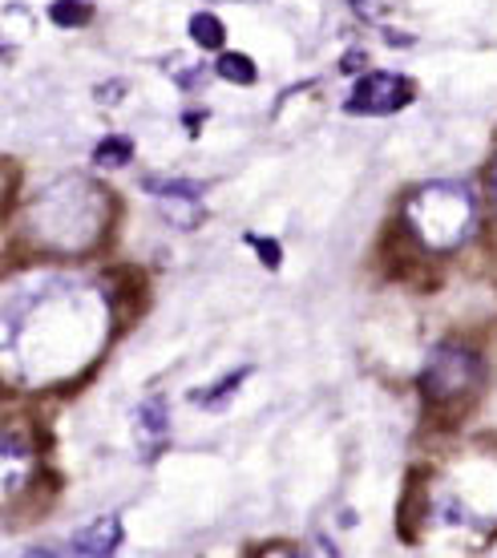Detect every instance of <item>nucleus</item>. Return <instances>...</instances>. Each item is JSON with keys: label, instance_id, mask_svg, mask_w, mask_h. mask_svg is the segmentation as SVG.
<instances>
[{"label": "nucleus", "instance_id": "11", "mask_svg": "<svg viewBox=\"0 0 497 558\" xmlns=\"http://www.w3.org/2000/svg\"><path fill=\"white\" fill-rule=\"evenodd\" d=\"M251 243H255V247H259V259L267 267H279V243L276 239H251Z\"/></svg>", "mask_w": 497, "mask_h": 558}, {"label": "nucleus", "instance_id": "2", "mask_svg": "<svg viewBox=\"0 0 497 558\" xmlns=\"http://www.w3.org/2000/svg\"><path fill=\"white\" fill-rule=\"evenodd\" d=\"M482 385V361L477 352L465 344H437L428 352L425 373H421V389L433 405H453L465 401L473 389Z\"/></svg>", "mask_w": 497, "mask_h": 558}, {"label": "nucleus", "instance_id": "9", "mask_svg": "<svg viewBox=\"0 0 497 558\" xmlns=\"http://www.w3.org/2000/svg\"><path fill=\"white\" fill-rule=\"evenodd\" d=\"M219 77L235 85H255V65L247 53H222L219 57Z\"/></svg>", "mask_w": 497, "mask_h": 558}, {"label": "nucleus", "instance_id": "7", "mask_svg": "<svg viewBox=\"0 0 497 558\" xmlns=\"http://www.w3.org/2000/svg\"><path fill=\"white\" fill-rule=\"evenodd\" d=\"M191 37L198 49H207V53H215V49H222V25H219V16H210V13H194L191 16Z\"/></svg>", "mask_w": 497, "mask_h": 558}, {"label": "nucleus", "instance_id": "13", "mask_svg": "<svg viewBox=\"0 0 497 558\" xmlns=\"http://www.w3.org/2000/svg\"><path fill=\"white\" fill-rule=\"evenodd\" d=\"M489 191H494V207H497V158H494V170H489Z\"/></svg>", "mask_w": 497, "mask_h": 558}, {"label": "nucleus", "instance_id": "5", "mask_svg": "<svg viewBox=\"0 0 497 558\" xmlns=\"http://www.w3.org/2000/svg\"><path fill=\"white\" fill-rule=\"evenodd\" d=\"M122 546V518H97L70 538V555H113Z\"/></svg>", "mask_w": 497, "mask_h": 558}, {"label": "nucleus", "instance_id": "10", "mask_svg": "<svg viewBox=\"0 0 497 558\" xmlns=\"http://www.w3.org/2000/svg\"><path fill=\"white\" fill-rule=\"evenodd\" d=\"M247 377V373H235V377H222V385L219 389H210V392H194V401H198V405H219L222 397H227V392H235L239 389V380Z\"/></svg>", "mask_w": 497, "mask_h": 558}, {"label": "nucleus", "instance_id": "1", "mask_svg": "<svg viewBox=\"0 0 497 558\" xmlns=\"http://www.w3.org/2000/svg\"><path fill=\"white\" fill-rule=\"evenodd\" d=\"M404 223L425 252H461L477 231V198L465 182H425L404 198Z\"/></svg>", "mask_w": 497, "mask_h": 558}, {"label": "nucleus", "instance_id": "12", "mask_svg": "<svg viewBox=\"0 0 497 558\" xmlns=\"http://www.w3.org/2000/svg\"><path fill=\"white\" fill-rule=\"evenodd\" d=\"M348 4H352L360 16H376V13H380V0H348Z\"/></svg>", "mask_w": 497, "mask_h": 558}, {"label": "nucleus", "instance_id": "3", "mask_svg": "<svg viewBox=\"0 0 497 558\" xmlns=\"http://www.w3.org/2000/svg\"><path fill=\"white\" fill-rule=\"evenodd\" d=\"M413 101V82L401 73H364L356 89L348 94V113H364V118H388V113L404 110Z\"/></svg>", "mask_w": 497, "mask_h": 558}, {"label": "nucleus", "instance_id": "6", "mask_svg": "<svg viewBox=\"0 0 497 558\" xmlns=\"http://www.w3.org/2000/svg\"><path fill=\"white\" fill-rule=\"evenodd\" d=\"M130 154H134V142L122 138V134H113V138L97 142L94 162H97V167H106V170H118V167H125V162H130Z\"/></svg>", "mask_w": 497, "mask_h": 558}, {"label": "nucleus", "instance_id": "8", "mask_svg": "<svg viewBox=\"0 0 497 558\" xmlns=\"http://www.w3.org/2000/svg\"><path fill=\"white\" fill-rule=\"evenodd\" d=\"M89 16H94V9L85 0H57V4H49V21L61 28H82Z\"/></svg>", "mask_w": 497, "mask_h": 558}, {"label": "nucleus", "instance_id": "4", "mask_svg": "<svg viewBox=\"0 0 497 558\" xmlns=\"http://www.w3.org/2000/svg\"><path fill=\"white\" fill-rule=\"evenodd\" d=\"M28 477H33V449H28V441L13 429H0V506L21 498Z\"/></svg>", "mask_w": 497, "mask_h": 558}]
</instances>
